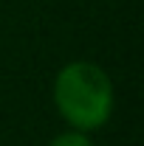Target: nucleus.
<instances>
[{"instance_id": "1", "label": "nucleus", "mask_w": 144, "mask_h": 146, "mask_svg": "<svg viewBox=\"0 0 144 146\" xmlns=\"http://www.w3.org/2000/svg\"><path fill=\"white\" fill-rule=\"evenodd\" d=\"M51 98L68 129L90 135L108 124L116 107V90L108 70L90 59H76L57 70Z\"/></svg>"}, {"instance_id": "2", "label": "nucleus", "mask_w": 144, "mask_h": 146, "mask_svg": "<svg viewBox=\"0 0 144 146\" xmlns=\"http://www.w3.org/2000/svg\"><path fill=\"white\" fill-rule=\"evenodd\" d=\"M48 146H96V143H93L90 132H79V129H65V132L54 135Z\"/></svg>"}]
</instances>
